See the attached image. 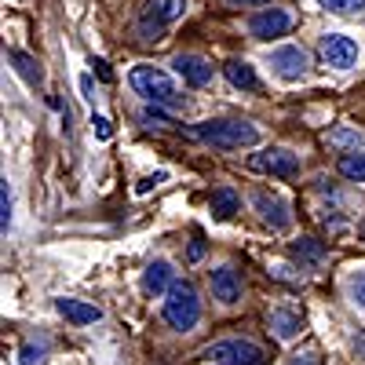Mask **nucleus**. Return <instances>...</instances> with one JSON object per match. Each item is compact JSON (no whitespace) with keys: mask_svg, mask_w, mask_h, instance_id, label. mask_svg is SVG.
I'll return each instance as SVG.
<instances>
[{"mask_svg":"<svg viewBox=\"0 0 365 365\" xmlns=\"http://www.w3.org/2000/svg\"><path fill=\"white\" fill-rule=\"evenodd\" d=\"M128 84H132L135 96H143L150 106H179L182 103V91L175 88V81L165 70H158V66H132Z\"/></svg>","mask_w":365,"mask_h":365,"instance_id":"f257e3e1","label":"nucleus"},{"mask_svg":"<svg viewBox=\"0 0 365 365\" xmlns=\"http://www.w3.org/2000/svg\"><path fill=\"white\" fill-rule=\"evenodd\" d=\"M194 135L216 150H245L259 143V128L249 120H205L194 128Z\"/></svg>","mask_w":365,"mask_h":365,"instance_id":"f03ea898","label":"nucleus"},{"mask_svg":"<svg viewBox=\"0 0 365 365\" xmlns=\"http://www.w3.org/2000/svg\"><path fill=\"white\" fill-rule=\"evenodd\" d=\"M161 318L175 329V332H190L201 318V299H197V289L190 282H175L172 292L165 296L161 303Z\"/></svg>","mask_w":365,"mask_h":365,"instance_id":"7ed1b4c3","label":"nucleus"},{"mask_svg":"<svg viewBox=\"0 0 365 365\" xmlns=\"http://www.w3.org/2000/svg\"><path fill=\"white\" fill-rule=\"evenodd\" d=\"M182 15H187V0H146L143 4V19H139V41H165V29L172 22H179Z\"/></svg>","mask_w":365,"mask_h":365,"instance_id":"20e7f679","label":"nucleus"},{"mask_svg":"<svg viewBox=\"0 0 365 365\" xmlns=\"http://www.w3.org/2000/svg\"><path fill=\"white\" fill-rule=\"evenodd\" d=\"M205 358H212V365H263L267 361L263 347L252 340H220L205 351Z\"/></svg>","mask_w":365,"mask_h":365,"instance_id":"39448f33","label":"nucleus"},{"mask_svg":"<svg viewBox=\"0 0 365 365\" xmlns=\"http://www.w3.org/2000/svg\"><path fill=\"white\" fill-rule=\"evenodd\" d=\"M249 168L263 172V175H278V179H296L303 165H299V154H292V150L267 146V150H259V154L249 158Z\"/></svg>","mask_w":365,"mask_h":365,"instance_id":"423d86ee","label":"nucleus"},{"mask_svg":"<svg viewBox=\"0 0 365 365\" xmlns=\"http://www.w3.org/2000/svg\"><path fill=\"white\" fill-rule=\"evenodd\" d=\"M318 51H322V63L332 66V70H351V66H358V44H354L347 34H325Z\"/></svg>","mask_w":365,"mask_h":365,"instance_id":"0eeeda50","label":"nucleus"},{"mask_svg":"<svg viewBox=\"0 0 365 365\" xmlns=\"http://www.w3.org/2000/svg\"><path fill=\"white\" fill-rule=\"evenodd\" d=\"M252 205L259 212V220L270 227V230H289L292 227V212H289V201L274 190H256L252 194Z\"/></svg>","mask_w":365,"mask_h":365,"instance_id":"6e6552de","label":"nucleus"},{"mask_svg":"<svg viewBox=\"0 0 365 365\" xmlns=\"http://www.w3.org/2000/svg\"><path fill=\"white\" fill-rule=\"evenodd\" d=\"M270 66L282 81H299V77H307V51L299 44H282L270 51Z\"/></svg>","mask_w":365,"mask_h":365,"instance_id":"1a4fd4ad","label":"nucleus"},{"mask_svg":"<svg viewBox=\"0 0 365 365\" xmlns=\"http://www.w3.org/2000/svg\"><path fill=\"white\" fill-rule=\"evenodd\" d=\"M292 29V15L282 8H270V11H256L249 19V34L256 41H274V37H285Z\"/></svg>","mask_w":365,"mask_h":365,"instance_id":"9d476101","label":"nucleus"},{"mask_svg":"<svg viewBox=\"0 0 365 365\" xmlns=\"http://www.w3.org/2000/svg\"><path fill=\"white\" fill-rule=\"evenodd\" d=\"M172 70L182 77V84H190V88H205L212 81V63H208V58H201V55H194V51L175 55L172 58Z\"/></svg>","mask_w":365,"mask_h":365,"instance_id":"9b49d317","label":"nucleus"},{"mask_svg":"<svg viewBox=\"0 0 365 365\" xmlns=\"http://www.w3.org/2000/svg\"><path fill=\"white\" fill-rule=\"evenodd\" d=\"M175 285V270L168 259H154V263H146L143 270V292L146 296H168Z\"/></svg>","mask_w":365,"mask_h":365,"instance_id":"f8f14e48","label":"nucleus"},{"mask_svg":"<svg viewBox=\"0 0 365 365\" xmlns=\"http://www.w3.org/2000/svg\"><path fill=\"white\" fill-rule=\"evenodd\" d=\"M212 296H216L223 307H234V303L241 299V278L234 267H220L212 270Z\"/></svg>","mask_w":365,"mask_h":365,"instance_id":"ddd939ff","label":"nucleus"},{"mask_svg":"<svg viewBox=\"0 0 365 365\" xmlns=\"http://www.w3.org/2000/svg\"><path fill=\"white\" fill-rule=\"evenodd\" d=\"M55 307H58V314H63L66 322H73V325H96L103 318V311L91 307V303H84V299H58Z\"/></svg>","mask_w":365,"mask_h":365,"instance_id":"4468645a","label":"nucleus"},{"mask_svg":"<svg viewBox=\"0 0 365 365\" xmlns=\"http://www.w3.org/2000/svg\"><path fill=\"white\" fill-rule=\"evenodd\" d=\"M241 208V197L230 190V187H220V190H212L208 194V212H212V220H230L234 216V212Z\"/></svg>","mask_w":365,"mask_h":365,"instance_id":"2eb2a0df","label":"nucleus"},{"mask_svg":"<svg viewBox=\"0 0 365 365\" xmlns=\"http://www.w3.org/2000/svg\"><path fill=\"white\" fill-rule=\"evenodd\" d=\"M270 329H274V336H278V340H296L299 329H303V318H299V311L278 307L270 314Z\"/></svg>","mask_w":365,"mask_h":365,"instance_id":"dca6fc26","label":"nucleus"},{"mask_svg":"<svg viewBox=\"0 0 365 365\" xmlns=\"http://www.w3.org/2000/svg\"><path fill=\"white\" fill-rule=\"evenodd\" d=\"M223 73H227V81H230L234 88H241V91H256V88H259V77H256V70L245 63V58H230V63L223 66Z\"/></svg>","mask_w":365,"mask_h":365,"instance_id":"f3484780","label":"nucleus"},{"mask_svg":"<svg viewBox=\"0 0 365 365\" xmlns=\"http://www.w3.org/2000/svg\"><path fill=\"white\" fill-rule=\"evenodd\" d=\"M8 58L15 63V70H19V77L26 81V84H41L44 81V70H41V63L34 55H26V51H8Z\"/></svg>","mask_w":365,"mask_h":365,"instance_id":"a211bd4d","label":"nucleus"},{"mask_svg":"<svg viewBox=\"0 0 365 365\" xmlns=\"http://www.w3.org/2000/svg\"><path fill=\"white\" fill-rule=\"evenodd\" d=\"M336 168H340L344 179H351V182H365V154H358V150H347V154H340Z\"/></svg>","mask_w":365,"mask_h":365,"instance_id":"6ab92c4d","label":"nucleus"},{"mask_svg":"<svg viewBox=\"0 0 365 365\" xmlns=\"http://www.w3.org/2000/svg\"><path fill=\"white\" fill-rule=\"evenodd\" d=\"M292 256H296V259H311V263H318V259L325 256V249L318 245L314 237H299L296 245H292Z\"/></svg>","mask_w":365,"mask_h":365,"instance_id":"aec40b11","label":"nucleus"},{"mask_svg":"<svg viewBox=\"0 0 365 365\" xmlns=\"http://www.w3.org/2000/svg\"><path fill=\"white\" fill-rule=\"evenodd\" d=\"M11 227V190H8V179H0V230L8 234Z\"/></svg>","mask_w":365,"mask_h":365,"instance_id":"412c9836","label":"nucleus"},{"mask_svg":"<svg viewBox=\"0 0 365 365\" xmlns=\"http://www.w3.org/2000/svg\"><path fill=\"white\" fill-rule=\"evenodd\" d=\"M318 4L325 11H332V15H351V11L365 8V0H318Z\"/></svg>","mask_w":365,"mask_h":365,"instance_id":"4be33fe9","label":"nucleus"},{"mask_svg":"<svg viewBox=\"0 0 365 365\" xmlns=\"http://www.w3.org/2000/svg\"><path fill=\"white\" fill-rule=\"evenodd\" d=\"M347 292H351V299L358 303V307H365V267L347 278Z\"/></svg>","mask_w":365,"mask_h":365,"instance_id":"5701e85b","label":"nucleus"},{"mask_svg":"<svg viewBox=\"0 0 365 365\" xmlns=\"http://www.w3.org/2000/svg\"><path fill=\"white\" fill-rule=\"evenodd\" d=\"M143 120H146V125H175V120H172L168 113H161L158 106H146V110H143Z\"/></svg>","mask_w":365,"mask_h":365,"instance_id":"b1692460","label":"nucleus"},{"mask_svg":"<svg viewBox=\"0 0 365 365\" xmlns=\"http://www.w3.org/2000/svg\"><path fill=\"white\" fill-rule=\"evenodd\" d=\"M158 182H165V172H154V175H146V179H139V187H135V194H150L158 187Z\"/></svg>","mask_w":365,"mask_h":365,"instance_id":"393cba45","label":"nucleus"},{"mask_svg":"<svg viewBox=\"0 0 365 365\" xmlns=\"http://www.w3.org/2000/svg\"><path fill=\"white\" fill-rule=\"evenodd\" d=\"M91 128H96L99 139H110V135H113V128H110V120H106V117H91Z\"/></svg>","mask_w":365,"mask_h":365,"instance_id":"a878e982","label":"nucleus"},{"mask_svg":"<svg viewBox=\"0 0 365 365\" xmlns=\"http://www.w3.org/2000/svg\"><path fill=\"white\" fill-rule=\"evenodd\" d=\"M41 361V351L37 347H22V365H37Z\"/></svg>","mask_w":365,"mask_h":365,"instance_id":"bb28decb","label":"nucleus"},{"mask_svg":"<svg viewBox=\"0 0 365 365\" xmlns=\"http://www.w3.org/2000/svg\"><path fill=\"white\" fill-rule=\"evenodd\" d=\"M230 8H259V4H270V0H227Z\"/></svg>","mask_w":365,"mask_h":365,"instance_id":"cd10ccee","label":"nucleus"},{"mask_svg":"<svg viewBox=\"0 0 365 365\" xmlns=\"http://www.w3.org/2000/svg\"><path fill=\"white\" fill-rule=\"evenodd\" d=\"M187 256H190L194 263H197V259L205 256V241H201V237H197V241H190V252H187Z\"/></svg>","mask_w":365,"mask_h":365,"instance_id":"c85d7f7f","label":"nucleus"},{"mask_svg":"<svg viewBox=\"0 0 365 365\" xmlns=\"http://www.w3.org/2000/svg\"><path fill=\"white\" fill-rule=\"evenodd\" d=\"M91 66H96V73H99L103 81H110V77H113V73H110V66L103 63V58H96V63H91Z\"/></svg>","mask_w":365,"mask_h":365,"instance_id":"c756f323","label":"nucleus"},{"mask_svg":"<svg viewBox=\"0 0 365 365\" xmlns=\"http://www.w3.org/2000/svg\"><path fill=\"white\" fill-rule=\"evenodd\" d=\"M81 91H84V99H96V88H91V77H81Z\"/></svg>","mask_w":365,"mask_h":365,"instance_id":"7c9ffc66","label":"nucleus"},{"mask_svg":"<svg viewBox=\"0 0 365 365\" xmlns=\"http://www.w3.org/2000/svg\"><path fill=\"white\" fill-rule=\"evenodd\" d=\"M358 234H361V241H365V223H361V227H358Z\"/></svg>","mask_w":365,"mask_h":365,"instance_id":"2f4dec72","label":"nucleus"}]
</instances>
